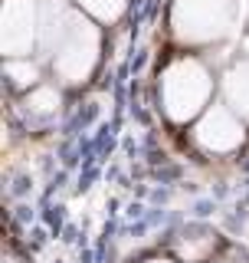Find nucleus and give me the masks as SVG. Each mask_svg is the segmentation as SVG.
Segmentation results:
<instances>
[{
  "mask_svg": "<svg viewBox=\"0 0 249 263\" xmlns=\"http://www.w3.org/2000/svg\"><path fill=\"white\" fill-rule=\"evenodd\" d=\"M210 96V76L194 60L174 63L164 76V105L171 119H190Z\"/></svg>",
  "mask_w": 249,
  "mask_h": 263,
  "instance_id": "obj_1",
  "label": "nucleus"
},
{
  "mask_svg": "<svg viewBox=\"0 0 249 263\" xmlns=\"http://www.w3.org/2000/svg\"><path fill=\"white\" fill-rule=\"evenodd\" d=\"M230 16L226 0H177L174 23L184 40H210L220 36Z\"/></svg>",
  "mask_w": 249,
  "mask_h": 263,
  "instance_id": "obj_2",
  "label": "nucleus"
},
{
  "mask_svg": "<svg viewBox=\"0 0 249 263\" xmlns=\"http://www.w3.org/2000/svg\"><path fill=\"white\" fill-rule=\"evenodd\" d=\"M95 56V33L89 30V23H69V40L59 49V60H56V69L63 72L66 79H82L92 66Z\"/></svg>",
  "mask_w": 249,
  "mask_h": 263,
  "instance_id": "obj_3",
  "label": "nucleus"
},
{
  "mask_svg": "<svg viewBox=\"0 0 249 263\" xmlns=\"http://www.w3.org/2000/svg\"><path fill=\"white\" fill-rule=\"evenodd\" d=\"M7 30H4V43L7 53H27V46L33 43V4L30 0H10L7 4Z\"/></svg>",
  "mask_w": 249,
  "mask_h": 263,
  "instance_id": "obj_4",
  "label": "nucleus"
},
{
  "mask_svg": "<svg viewBox=\"0 0 249 263\" xmlns=\"http://www.w3.org/2000/svg\"><path fill=\"white\" fill-rule=\"evenodd\" d=\"M200 142L206 148H213V152H226V148L243 142V128L226 109H213L200 125Z\"/></svg>",
  "mask_w": 249,
  "mask_h": 263,
  "instance_id": "obj_5",
  "label": "nucleus"
},
{
  "mask_svg": "<svg viewBox=\"0 0 249 263\" xmlns=\"http://www.w3.org/2000/svg\"><path fill=\"white\" fill-rule=\"evenodd\" d=\"M226 89H230V99L239 112L249 119V66H236L226 79Z\"/></svg>",
  "mask_w": 249,
  "mask_h": 263,
  "instance_id": "obj_6",
  "label": "nucleus"
},
{
  "mask_svg": "<svg viewBox=\"0 0 249 263\" xmlns=\"http://www.w3.org/2000/svg\"><path fill=\"white\" fill-rule=\"evenodd\" d=\"M86 4L92 7L95 13H102V16H115L118 7H121V0H86Z\"/></svg>",
  "mask_w": 249,
  "mask_h": 263,
  "instance_id": "obj_7",
  "label": "nucleus"
},
{
  "mask_svg": "<svg viewBox=\"0 0 249 263\" xmlns=\"http://www.w3.org/2000/svg\"><path fill=\"white\" fill-rule=\"evenodd\" d=\"M154 263H164V260H154Z\"/></svg>",
  "mask_w": 249,
  "mask_h": 263,
  "instance_id": "obj_8",
  "label": "nucleus"
}]
</instances>
